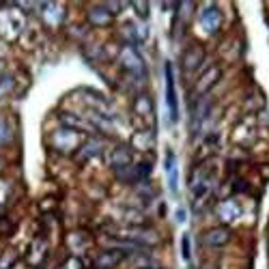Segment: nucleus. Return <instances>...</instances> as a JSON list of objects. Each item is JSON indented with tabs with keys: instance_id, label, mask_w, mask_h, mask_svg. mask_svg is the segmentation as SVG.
Wrapping results in <instances>:
<instances>
[{
	"instance_id": "f257e3e1",
	"label": "nucleus",
	"mask_w": 269,
	"mask_h": 269,
	"mask_svg": "<svg viewBox=\"0 0 269 269\" xmlns=\"http://www.w3.org/2000/svg\"><path fill=\"white\" fill-rule=\"evenodd\" d=\"M166 104L170 110V121H179V102H177V91H175V76L170 62H166Z\"/></svg>"
},
{
	"instance_id": "f03ea898",
	"label": "nucleus",
	"mask_w": 269,
	"mask_h": 269,
	"mask_svg": "<svg viewBox=\"0 0 269 269\" xmlns=\"http://www.w3.org/2000/svg\"><path fill=\"white\" fill-rule=\"evenodd\" d=\"M121 65L127 69V71H131L133 76H145L147 71H145V62H142V58L138 56V52L133 50L131 46H125L123 48V52H121Z\"/></svg>"
},
{
	"instance_id": "7ed1b4c3",
	"label": "nucleus",
	"mask_w": 269,
	"mask_h": 269,
	"mask_svg": "<svg viewBox=\"0 0 269 269\" xmlns=\"http://www.w3.org/2000/svg\"><path fill=\"white\" fill-rule=\"evenodd\" d=\"M203 60H205L203 46H190V50H187L185 56H183V71H185L187 76L194 74V71L203 65Z\"/></svg>"
},
{
	"instance_id": "20e7f679",
	"label": "nucleus",
	"mask_w": 269,
	"mask_h": 269,
	"mask_svg": "<svg viewBox=\"0 0 269 269\" xmlns=\"http://www.w3.org/2000/svg\"><path fill=\"white\" fill-rule=\"evenodd\" d=\"M200 24H203V28L207 30L209 35L211 32H218V28L222 26V13H220V9L218 7L205 9L203 15H200Z\"/></svg>"
},
{
	"instance_id": "39448f33",
	"label": "nucleus",
	"mask_w": 269,
	"mask_h": 269,
	"mask_svg": "<svg viewBox=\"0 0 269 269\" xmlns=\"http://www.w3.org/2000/svg\"><path fill=\"white\" fill-rule=\"evenodd\" d=\"M228 239H230V230L228 228H211L207 230L203 235V244H207V246H224V244H228Z\"/></svg>"
},
{
	"instance_id": "423d86ee",
	"label": "nucleus",
	"mask_w": 269,
	"mask_h": 269,
	"mask_svg": "<svg viewBox=\"0 0 269 269\" xmlns=\"http://www.w3.org/2000/svg\"><path fill=\"white\" fill-rule=\"evenodd\" d=\"M121 258H123V254L116 252V250H104V252L95 258V267L97 269H112L121 263Z\"/></svg>"
},
{
	"instance_id": "0eeeda50",
	"label": "nucleus",
	"mask_w": 269,
	"mask_h": 269,
	"mask_svg": "<svg viewBox=\"0 0 269 269\" xmlns=\"http://www.w3.org/2000/svg\"><path fill=\"white\" fill-rule=\"evenodd\" d=\"M110 161H112L114 168H121V170L127 168V166H131V151L125 147V145H123V147H116Z\"/></svg>"
},
{
	"instance_id": "6e6552de",
	"label": "nucleus",
	"mask_w": 269,
	"mask_h": 269,
	"mask_svg": "<svg viewBox=\"0 0 269 269\" xmlns=\"http://www.w3.org/2000/svg\"><path fill=\"white\" fill-rule=\"evenodd\" d=\"M114 20V15L112 13H108L104 7H95L88 11V22H91L93 26H108Z\"/></svg>"
},
{
	"instance_id": "1a4fd4ad",
	"label": "nucleus",
	"mask_w": 269,
	"mask_h": 269,
	"mask_svg": "<svg viewBox=\"0 0 269 269\" xmlns=\"http://www.w3.org/2000/svg\"><path fill=\"white\" fill-rule=\"evenodd\" d=\"M218 80H220V69H218V67H211L209 76L205 74L200 82L196 84V93H198V95H205V93H207V91H209V88H211L215 82H218Z\"/></svg>"
},
{
	"instance_id": "9d476101",
	"label": "nucleus",
	"mask_w": 269,
	"mask_h": 269,
	"mask_svg": "<svg viewBox=\"0 0 269 269\" xmlns=\"http://www.w3.org/2000/svg\"><path fill=\"white\" fill-rule=\"evenodd\" d=\"M183 258L185 261H190V237H183Z\"/></svg>"
}]
</instances>
